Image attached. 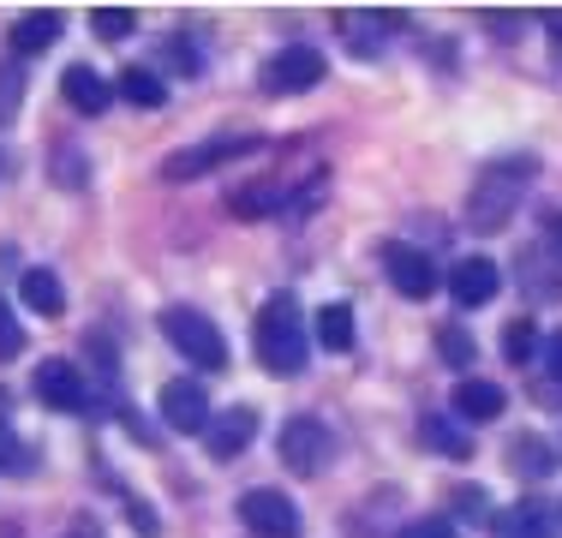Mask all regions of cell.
Returning a JSON list of instances; mask_svg holds the SVG:
<instances>
[{
  "label": "cell",
  "mask_w": 562,
  "mask_h": 538,
  "mask_svg": "<svg viewBox=\"0 0 562 538\" xmlns=\"http://www.w3.org/2000/svg\"><path fill=\"white\" fill-rule=\"evenodd\" d=\"M503 359H508V366H532V359H539V323H532V317H515V323H508V329H503Z\"/></svg>",
  "instance_id": "obj_24"
},
{
  "label": "cell",
  "mask_w": 562,
  "mask_h": 538,
  "mask_svg": "<svg viewBox=\"0 0 562 538\" xmlns=\"http://www.w3.org/2000/svg\"><path fill=\"white\" fill-rule=\"evenodd\" d=\"M437 359H443L449 371H473V359H479L473 329H467V323H437Z\"/></svg>",
  "instance_id": "obj_23"
},
{
  "label": "cell",
  "mask_w": 562,
  "mask_h": 538,
  "mask_svg": "<svg viewBox=\"0 0 562 538\" xmlns=\"http://www.w3.org/2000/svg\"><path fill=\"white\" fill-rule=\"evenodd\" d=\"M557 467V455H551V442L544 437H515L508 442V473L515 479H544Z\"/></svg>",
  "instance_id": "obj_22"
},
{
  "label": "cell",
  "mask_w": 562,
  "mask_h": 538,
  "mask_svg": "<svg viewBox=\"0 0 562 538\" xmlns=\"http://www.w3.org/2000/svg\"><path fill=\"white\" fill-rule=\"evenodd\" d=\"M497 288H503V276H497V264H491V258H461L449 269V300L454 305H491V300H497Z\"/></svg>",
  "instance_id": "obj_14"
},
{
  "label": "cell",
  "mask_w": 562,
  "mask_h": 538,
  "mask_svg": "<svg viewBox=\"0 0 562 538\" xmlns=\"http://www.w3.org/2000/svg\"><path fill=\"white\" fill-rule=\"evenodd\" d=\"M66 538H102L97 527H85V520H78V527H66Z\"/></svg>",
  "instance_id": "obj_36"
},
{
  "label": "cell",
  "mask_w": 562,
  "mask_h": 538,
  "mask_svg": "<svg viewBox=\"0 0 562 538\" xmlns=\"http://www.w3.org/2000/svg\"><path fill=\"white\" fill-rule=\"evenodd\" d=\"M539 161L532 156H503V161H485L473 173V192H467V227L473 234H503L508 215L520 210V192L532 186Z\"/></svg>",
  "instance_id": "obj_2"
},
{
  "label": "cell",
  "mask_w": 562,
  "mask_h": 538,
  "mask_svg": "<svg viewBox=\"0 0 562 538\" xmlns=\"http://www.w3.org/2000/svg\"><path fill=\"white\" fill-rule=\"evenodd\" d=\"M544 371H551L557 383H562V329L551 335V341H544Z\"/></svg>",
  "instance_id": "obj_34"
},
{
  "label": "cell",
  "mask_w": 562,
  "mask_h": 538,
  "mask_svg": "<svg viewBox=\"0 0 562 538\" xmlns=\"http://www.w3.org/2000/svg\"><path fill=\"white\" fill-rule=\"evenodd\" d=\"M19 300L31 305L36 317H60V312H66V288H60V276H55V269H43V264L19 276Z\"/></svg>",
  "instance_id": "obj_17"
},
{
  "label": "cell",
  "mask_w": 562,
  "mask_h": 538,
  "mask_svg": "<svg viewBox=\"0 0 562 538\" xmlns=\"http://www.w3.org/2000/svg\"><path fill=\"white\" fill-rule=\"evenodd\" d=\"M0 538H24V527L19 520H0Z\"/></svg>",
  "instance_id": "obj_37"
},
{
  "label": "cell",
  "mask_w": 562,
  "mask_h": 538,
  "mask_svg": "<svg viewBox=\"0 0 562 538\" xmlns=\"http://www.w3.org/2000/svg\"><path fill=\"white\" fill-rule=\"evenodd\" d=\"M126 520H132V527H138V533H162V520H156V508L150 503H138V496H132V503H126Z\"/></svg>",
  "instance_id": "obj_32"
},
{
  "label": "cell",
  "mask_w": 562,
  "mask_h": 538,
  "mask_svg": "<svg viewBox=\"0 0 562 538\" xmlns=\"http://www.w3.org/2000/svg\"><path fill=\"white\" fill-rule=\"evenodd\" d=\"M544 234H551V246H557V264H562V210H544Z\"/></svg>",
  "instance_id": "obj_35"
},
{
  "label": "cell",
  "mask_w": 562,
  "mask_h": 538,
  "mask_svg": "<svg viewBox=\"0 0 562 538\" xmlns=\"http://www.w3.org/2000/svg\"><path fill=\"white\" fill-rule=\"evenodd\" d=\"M251 437H258V413H251V407H227V413L210 419L204 449L216 455V461H239V455L251 449Z\"/></svg>",
  "instance_id": "obj_12"
},
{
  "label": "cell",
  "mask_w": 562,
  "mask_h": 538,
  "mask_svg": "<svg viewBox=\"0 0 562 538\" xmlns=\"http://www.w3.org/2000/svg\"><path fill=\"white\" fill-rule=\"evenodd\" d=\"M419 437L431 442L437 455H449V461H467V455H473V437L461 430V419H454V413H425V419H419Z\"/></svg>",
  "instance_id": "obj_18"
},
{
  "label": "cell",
  "mask_w": 562,
  "mask_h": 538,
  "mask_svg": "<svg viewBox=\"0 0 562 538\" xmlns=\"http://www.w3.org/2000/svg\"><path fill=\"white\" fill-rule=\"evenodd\" d=\"M19 108H24V66H19V54H7L0 60V126H12Z\"/></svg>",
  "instance_id": "obj_25"
},
{
  "label": "cell",
  "mask_w": 562,
  "mask_h": 538,
  "mask_svg": "<svg viewBox=\"0 0 562 538\" xmlns=\"http://www.w3.org/2000/svg\"><path fill=\"white\" fill-rule=\"evenodd\" d=\"M281 467H288L293 479H317L329 467V455H336V437H329V425L324 419H312V413H305V419H288L281 425Z\"/></svg>",
  "instance_id": "obj_6"
},
{
  "label": "cell",
  "mask_w": 562,
  "mask_h": 538,
  "mask_svg": "<svg viewBox=\"0 0 562 538\" xmlns=\"http://www.w3.org/2000/svg\"><path fill=\"white\" fill-rule=\"evenodd\" d=\"M162 335H168V347L173 354H186L198 371H222L227 366V341H222V329L210 323L198 305H162Z\"/></svg>",
  "instance_id": "obj_3"
},
{
  "label": "cell",
  "mask_w": 562,
  "mask_h": 538,
  "mask_svg": "<svg viewBox=\"0 0 562 538\" xmlns=\"http://www.w3.org/2000/svg\"><path fill=\"white\" fill-rule=\"evenodd\" d=\"M454 515H461V520H497V515H491V503H485V491H479V484H454Z\"/></svg>",
  "instance_id": "obj_27"
},
{
  "label": "cell",
  "mask_w": 562,
  "mask_h": 538,
  "mask_svg": "<svg viewBox=\"0 0 562 538\" xmlns=\"http://www.w3.org/2000/svg\"><path fill=\"white\" fill-rule=\"evenodd\" d=\"M378 264H383V276H390V288L401 293V300H431L437 281H443V276H437V264H431V251L413 246V239H383Z\"/></svg>",
  "instance_id": "obj_5"
},
{
  "label": "cell",
  "mask_w": 562,
  "mask_h": 538,
  "mask_svg": "<svg viewBox=\"0 0 562 538\" xmlns=\"http://www.w3.org/2000/svg\"><path fill=\"white\" fill-rule=\"evenodd\" d=\"M0 467H7V473H31L36 467V455H24V442L12 437L7 425H0Z\"/></svg>",
  "instance_id": "obj_30"
},
{
  "label": "cell",
  "mask_w": 562,
  "mask_h": 538,
  "mask_svg": "<svg viewBox=\"0 0 562 538\" xmlns=\"http://www.w3.org/2000/svg\"><path fill=\"white\" fill-rule=\"evenodd\" d=\"M251 150H263V138H251V132H216V138L192 144V150H173V156L162 161V180H198V173H210L216 161L251 156Z\"/></svg>",
  "instance_id": "obj_7"
},
{
  "label": "cell",
  "mask_w": 562,
  "mask_h": 538,
  "mask_svg": "<svg viewBox=\"0 0 562 538\" xmlns=\"http://www.w3.org/2000/svg\"><path fill=\"white\" fill-rule=\"evenodd\" d=\"M60 31H66V12H55V7H43V12H24V19H12V31H7V48L19 54V60H31V54L55 48V43H60Z\"/></svg>",
  "instance_id": "obj_13"
},
{
  "label": "cell",
  "mask_w": 562,
  "mask_h": 538,
  "mask_svg": "<svg viewBox=\"0 0 562 538\" xmlns=\"http://www.w3.org/2000/svg\"><path fill=\"white\" fill-rule=\"evenodd\" d=\"M7 413H12V395H7V389H0V425H7Z\"/></svg>",
  "instance_id": "obj_38"
},
{
  "label": "cell",
  "mask_w": 562,
  "mask_h": 538,
  "mask_svg": "<svg viewBox=\"0 0 562 538\" xmlns=\"http://www.w3.org/2000/svg\"><path fill=\"white\" fill-rule=\"evenodd\" d=\"M19 354H24V323L12 317L7 293H0V359H19Z\"/></svg>",
  "instance_id": "obj_28"
},
{
  "label": "cell",
  "mask_w": 562,
  "mask_h": 538,
  "mask_svg": "<svg viewBox=\"0 0 562 538\" xmlns=\"http://www.w3.org/2000/svg\"><path fill=\"white\" fill-rule=\"evenodd\" d=\"M395 538H461V533H454V520H443V515H425V520H407Z\"/></svg>",
  "instance_id": "obj_31"
},
{
  "label": "cell",
  "mask_w": 562,
  "mask_h": 538,
  "mask_svg": "<svg viewBox=\"0 0 562 538\" xmlns=\"http://www.w3.org/2000/svg\"><path fill=\"white\" fill-rule=\"evenodd\" d=\"M251 347H258V366L270 377H300L305 359H312V329H305V312L293 293H270L258 305V323H251Z\"/></svg>",
  "instance_id": "obj_1"
},
{
  "label": "cell",
  "mask_w": 562,
  "mask_h": 538,
  "mask_svg": "<svg viewBox=\"0 0 562 538\" xmlns=\"http://www.w3.org/2000/svg\"><path fill=\"white\" fill-rule=\"evenodd\" d=\"M503 407H508V395L491 383V377H461L454 395H449V413L461 425H491V419H503Z\"/></svg>",
  "instance_id": "obj_11"
},
{
  "label": "cell",
  "mask_w": 562,
  "mask_h": 538,
  "mask_svg": "<svg viewBox=\"0 0 562 538\" xmlns=\"http://www.w3.org/2000/svg\"><path fill=\"white\" fill-rule=\"evenodd\" d=\"M60 97L72 102L78 114H90V120H97V114H109L114 85L97 72V66H66V72H60Z\"/></svg>",
  "instance_id": "obj_15"
},
{
  "label": "cell",
  "mask_w": 562,
  "mask_h": 538,
  "mask_svg": "<svg viewBox=\"0 0 562 538\" xmlns=\"http://www.w3.org/2000/svg\"><path fill=\"white\" fill-rule=\"evenodd\" d=\"M239 520H246V533L258 538H300V508H293V496L270 491V484H258V491L239 496Z\"/></svg>",
  "instance_id": "obj_8"
},
{
  "label": "cell",
  "mask_w": 562,
  "mask_h": 538,
  "mask_svg": "<svg viewBox=\"0 0 562 538\" xmlns=\"http://www.w3.org/2000/svg\"><path fill=\"white\" fill-rule=\"evenodd\" d=\"M162 60H173L168 72H180V78H198V72H204V66H198V48L180 43V36H168V43H162Z\"/></svg>",
  "instance_id": "obj_29"
},
{
  "label": "cell",
  "mask_w": 562,
  "mask_h": 538,
  "mask_svg": "<svg viewBox=\"0 0 562 538\" xmlns=\"http://www.w3.org/2000/svg\"><path fill=\"white\" fill-rule=\"evenodd\" d=\"M491 538H551V515L544 503H515L491 520Z\"/></svg>",
  "instance_id": "obj_20"
},
{
  "label": "cell",
  "mask_w": 562,
  "mask_h": 538,
  "mask_svg": "<svg viewBox=\"0 0 562 538\" xmlns=\"http://www.w3.org/2000/svg\"><path fill=\"white\" fill-rule=\"evenodd\" d=\"M293 204H300V198H293L281 180H251V186H239V192L227 198V210L246 215V222H258V215H276V210H293Z\"/></svg>",
  "instance_id": "obj_16"
},
{
  "label": "cell",
  "mask_w": 562,
  "mask_h": 538,
  "mask_svg": "<svg viewBox=\"0 0 562 538\" xmlns=\"http://www.w3.org/2000/svg\"><path fill=\"white\" fill-rule=\"evenodd\" d=\"M90 31L109 36V43H120V36L138 31V12H132V7H90Z\"/></svg>",
  "instance_id": "obj_26"
},
{
  "label": "cell",
  "mask_w": 562,
  "mask_h": 538,
  "mask_svg": "<svg viewBox=\"0 0 562 538\" xmlns=\"http://www.w3.org/2000/svg\"><path fill=\"white\" fill-rule=\"evenodd\" d=\"M31 389H36V401H43V407H55V413H85L90 407L85 371H78L72 359H43L36 377H31Z\"/></svg>",
  "instance_id": "obj_9"
},
{
  "label": "cell",
  "mask_w": 562,
  "mask_h": 538,
  "mask_svg": "<svg viewBox=\"0 0 562 538\" xmlns=\"http://www.w3.org/2000/svg\"><path fill=\"white\" fill-rule=\"evenodd\" d=\"M317 341H324L329 354H353V341H359V329H353V305H347V300L317 305Z\"/></svg>",
  "instance_id": "obj_19"
},
{
  "label": "cell",
  "mask_w": 562,
  "mask_h": 538,
  "mask_svg": "<svg viewBox=\"0 0 562 538\" xmlns=\"http://www.w3.org/2000/svg\"><path fill=\"white\" fill-rule=\"evenodd\" d=\"M78 161H85V156H78L72 144H60V168H55L60 186H78V180H85V168H78Z\"/></svg>",
  "instance_id": "obj_33"
},
{
  "label": "cell",
  "mask_w": 562,
  "mask_h": 538,
  "mask_svg": "<svg viewBox=\"0 0 562 538\" xmlns=\"http://www.w3.org/2000/svg\"><path fill=\"white\" fill-rule=\"evenodd\" d=\"M120 97H126L132 108H162L168 102V78L156 72V66H126V72H120Z\"/></svg>",
  "instance_id": "obj_21"
},
{
  "label": "cell",
  "mask_w": 562,
  "mask_h": 538,
  "mask_svg": "<svg viewBox=\"0 0 562 538\" xmlns=\"http://www.w3.org/2000/svg\"><path fill=\"white\" fill-rule=\"evenodd\" d=\"M162 419L168 430H180V437H204L210 430V395L204 383H192V377H173V383H162Z\"/></svg>",
  "instance_id": "obj_10"
},
{
  "label": "cell",
  "mask_w": 562,
  "mask_h": 538,
  "mask_svg": "<svg viewBox=\"0 0 562 538\" xmlns=\"http://www.w3.org/2000/svg\"><path fill=\"white\" fill-rule=\"evenodd\" d=\"M324 72H329V54H324V48L288 43V48H276L270 60H263L258 85L270 90V97H300V90H317V85H324Z\"/></svg>",
  "instance_id": "obj_4"
}]
</instances>
